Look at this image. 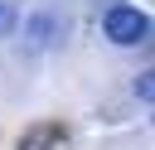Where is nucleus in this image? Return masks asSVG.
Returning a JSON list of instances; mask_svg holds the SVG:
<instances>
[{
  "instance_id": "obj_1",
  "label": "nucleus",
  "mask_w": 155,
  "mask_h": 150,
  "mask_svg": "<svg viewBox=\"0 0 155 150\" xmlns=\"http://www.w3.org/2000/svg\"><path fill=\"white\" fill-rule=\"evenodd\" d=\"M102 34H107V44L131 48V44H140V39L150 34V19H145L136 5H126V0H107V10H102Z\"/></svg>"
},
{
  "instance_id": "obj_2",
  "label": "nucleus",
  "mask_w": 155,
  "mask_h": 150,
  "mask_svg": "<svg viewBox=\"0 0 155 150\" xmlns=\"http://www.w3.org/2000/svg\"><path fill=\"white\" fill-rule=\"evenodd\" d=\"M24 39H29L34 48H48V44H53V19H48V15H34V19L24 24Z\"/></svg>"
},
{
  "instance_id": "obj_3",
  "label": "nucleus",
  "mask_w": 155,
  "mask_h": 150,
  "mask_svg": "<svg viewBox=\"0 0 155 150\" xmlns=\"http://www.w3.org/2000/svg\"><path fill=\"white\" fill-rule=\"evenodd\" d=\"M58 140H63L58 126H34V131L19 140V150H48V145H58Z\"/></svg>"
},
{
  "instance_id": "obj_4",
  "label": "nucleus",
  "mask_w": 155,
  "mask_h": 150,
  "mask_svg": "<svg viewBox=\"0 0 155 150\" xmlns=\"http://www.w3.org/2000/svg\"><path fill=\"white\" fill-rule=\"evenodd\" d=\"M136 97H140V102H150V106H155V68H145V73H140V77H136Z\"/></svg>"
},
{
  "instance_id": "obj_5",
  "label": "nucleus",
  "mask_w": 155,
  "mask_h": 150,
  "mask_svg": "<svg viewBox=\"0 0 155 150\" xmlns=\"http://www.w3.org/2000/svg\"><path fill=\"white\" fill-rule=\"evenodd\" d=\"M10 29H15V5H5V0H0V39H5Z\"/></svg>"
}]
</instances>
